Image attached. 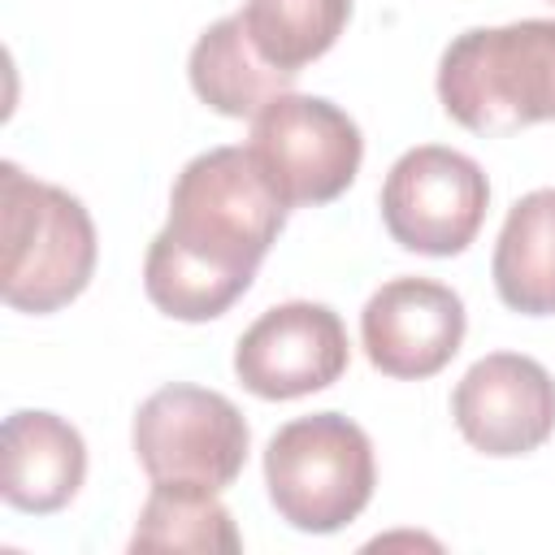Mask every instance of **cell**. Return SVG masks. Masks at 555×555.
Here are the masks:
<instances>
[{
	"label": "cell",
	"mask_w": 555,
	"mask_h": 555,
	"mask_svg": "<svg viewBox=\"0 0 555 555\" xmlns=\"http://www.w3.org/2000/svg\"><path fill=\"white\" fill-rule=\"evenodd\" d=\"M286 199L251 147H208L191 156L169 195L165 247L247 282L286 225Z\"/></svg>",
	"instance_id": "1"
},
{
	"label": "cell",
	"mask_w": 555,
	"mask_h": 555,
	"mask_svg": "<svg viewBox=\"0 0 555 555\" xmlns=\"http://www.w3.org/2000/svg\"><path fill=\"white\" fill-rule=\"evenodd\" d=\"M438 100L473 134L555 121V17L455 35L438 61Z\"/></svg>",
	"instance_id": "2"
},
{
	"label": "cell",
	"mask_w": 555,
	"mask_h": 555,
	"mask_svg": "<svg viewBox=\"0 0 555 555\" xmlns=\"http://www.w3.org/2000/svg\"><path fill=\"white\" fill-rule=\"evenodd\" d=\"M4 199V278L0 295L17 312H56L74 304L95 273V225L82 199L22 173L13 160L0 165Z\"/></svg>",
	"instance_id": "3"
},
{
	"label": "cell",
	"mask_w": 555,
	"mask_h": 555,
	"mask_svg": "<svg viewBox=\"0 0 555 555\" xmlns=\"http://www.w3.org/2000/svg\"><path fill=\"white\" fill-rule=\"evenodd\" d=\"M264 486L269 503L291 529L338 533L373 499V442L343 412L286 421L264 447Z\"/></svg>",
	"instance_id": "4"
},
{
	"label": "cell",
	"mask_w": 555,
	"mask_h": 555,
	"mask_svg": "<svg viewBox=\"0 0 555 555\" xmlns=\"http://www.w3.org/2000/svg\"><path fill=\"white\" fill-rule=\"evenodd\" d=\"M134 455L152 481H186L225 490L247 464V421L221 395L204 386H160L134 412Z\"/></svg>",
	"instance_id": "5"
},
{
	"label": "cell",
	"mask_w": 555,
	"mask_h": 555,
	"mask_svg": "<svg viewBox=\"0 0 555 555\" xmlns=\"http://www.w3.org/2000/svg\"><path fill=\"white\" fill-rule=\"evenodd\" d=\"M490 204L481 165L455 147L421 143L408 147L382 182V221L390 238L421 256H460Z\"/></svg>",
	"instance_id": "6"
},
{
	"label": "cell",
	"mask_w": 555,
	"mask_h": 555,
	"mask_svg": "<svg viewBox=\"0 0 555 555\" xmlns=\"http://www.w3.org/2000/svg\"><path fill=\"white\" fill-rule=\"evenodd\" d=\"M247 147L260 156L291 208L338 199L356 182L364 156L360 126L338 104L299 91L269 100L251 117Z\"/></svg>",
	"instance_id": "7"
},
{
	"label": "cell",
	"mask_w": 555,
	"mask_h": 555,
	"mask_svg": "<svg viewBox=\"0 0 555 555\" xmlns=\"http://www.w3.org/2000/svg\"><path fill=\"white\" fill-rule=\"evenodd\" d=\"M347 360L343 317L312 299L260 312L234 347V373L256 399H304L325 390L347 373Z\"/></svg>",
	"instance_id": "8"
},
{
	"label": "cell",
	"mask_w": 555,
	"mask_h": 555,
	"mask_svg": "<svg viewBox=\"0 0 555 555\" xmlns=\"http://www.w3.org/2000/svg\"><path fill=\"white\" fill-rule=\"evenodd\" d=\"M451 416L481 455H529L555 434V377L533 356L490 351L455 382Z\"/></svg>",
	"instance_id": "9"
},
{
	"label": "cell",
	"mask_w": 555,
	"mask_h": 555,
	"mask_svg": "<svg viewBox=\"0 0 555 555\" xmlns=\"http://www.w3.org/2000/svg\"><path fill=\"white\" fill-rule=\"evenodd\" d=\"M464 299L429 278H390L360 312V343L377 373L421 382L451 364L464 343Z\"/></svg>",
	"instance_id": "10"
},
{
	"label": "cell",
	"mask_w": 555,
	"mask_h": 555,
	"mask_svg": "<svg viewBox=\"0 0 555 555\" xmlns=\"http://www.w3.org/2000/svg\"><path fill=\"white\" fill-rule=\"evenodd\" d=\"M0 464L4 503L30 516H48L78 494L87 477V442L65 416L22 408L4 416Z\"/></svg>",
	"instance_id": "11"
},
{
	"label": "cell",
	"mask_w": 555,
	"mask_h": 555,
	"mask_svg": "<svg viewBox=\"0 0 555 555\" xmlns=\"http://www.w3.org/2000/svg\"><path fill=\"white\" fill-rule=\"evenodd\" d=\"M186 74H191L195 95L208 108H217L221 117H256L269 100L286 95L295 87V78H299V74L278 69L273 61L260 56V48L251 43V35H247L238 13L212 22L195 39Z\"/></svg>",
	"instance_id": "12"
},
{
	"label": "cell",
	"mask_w": 555,
	"mask_h": 555,
	"mask_svg": "<svg viewBox=\"0 0 555 555\" xmlns=\"http://www.w3.org/2000/svg\"><path fill=\"white\" fill-rule=\"evenodd\" d=\"M490 273L512 312H555V186H538L507 208Z\"/></svg>",
	"instance_id": "13"
},
{
	"label": "cell",
	"mask_w": 555,
	"mask_h": 555,
	"mask_svg": "<svg viewBox=\"0 0 555 555\" xmlns=\"http://www.w3.org/2000/svg\"><path fill=\"white\" fill-rule=\"evenodd\" d=\"M221 490L186 486V481H152V494L134 520L130 551H225L243 546L230 507L217 499Z\"/></svg>",
	"instance_id": "14"
},
{
	"label": "cell",
	"mask_w": 555,
	"mask_h": 555,
	"mask_svg": "<svg viewBox=\"0 0 555 555\" xmlns=\"http://www.w3.org/2000/svg\"><path fill=\"white\" fill-rule=\"evenodd\" d=\"M238 17L264 61L299 74L338 43L351 0H247Z\"/></svg>",
	"instance_id": "15"
}]
</instances>
